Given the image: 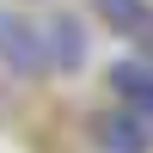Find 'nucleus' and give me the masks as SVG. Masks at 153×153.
I'll return each instance as SVG.
<instances>
[{
  "label": "nucleus",
  "instance_id": "f257e3e1",
  "mask_svg": "<svg viewBox=\"0 0 153 153\" xmlns=\"http://www.w3.org/2000/svg\"><path fill=\"white\" fill-rule=\"evenodd\" d=\"M0 74L12 80H43V37H37V19H25L12 0H0Z\"/></svg>",
  "mask_w": 153,
  "mask_h": 153
},
{
  "label": "nucleus",
  "instance_id": "f03ea898",
  "mask_svg": "<svg viewBox=\"0 0 153 153\" xmlns=\"http://www.w3.org/2000/svg\"><path fill=\"white\" fill-rule=\"evenodd\" d=\"M37 37H43V61H49V74H80V68H86V55H92L86 19H74V12L37 19Z\"/></svg>",
  "mask_w": 153,
  "mask_h": 153
},
{
  "label": "nucleus",
  "instance_id": "7ed1b4c3",
  "mask_svg": "<svg viewBox=\"0 0 153 153\" xmlns=\"http://www.w3.org/2000/svg\"><path fill=\"white\" fill-rule=\"evenodd\" d=\"M104 86H110V98H117V110H129V117H141L147 129H153V61H147V55L110 61Z\"/></svg>",
  "mask_w": 153,
  "mask_h": 153
},
{
  "label": "nucleus",
  "instance_id": "20e7f679",
  "mask_svg": "<svg viewBox=\"0 0 153 153\" xmlns=\"http://www.w3.org/2000/svg\"><path fill=\"white\" fill-rule=\"evenodd\" d=\"M92 147L98 153H153V129L129 110H98L92 117Z\"/></svg>",
  "mask_w": 153,
  "mask_h": 153
},
{
  "label": "nucleus",
  "instance_id": "39448f33",
  "mask_svg": "<svg viewBox=\"0 0 153 153\" xmlns=\"http://www.w3.org/2000/svg\"><path fill=\"white\" fill-rule=\"evenodd\" d=\"M92 12L110 25V37H141V25L153 19L147 0H92Z\"/></svg>",
  "mask_w": 153,
  "mask_h": 153
},
{
  "label": "nucleus",
  "instance_id": "423d86ee",
  "mask_svg": "<svg viewBox=\"0 0 153 153\" xmlns=\"http://www.w3.org/2000/svg\"><path fill=\"white\" fill-rule=\"evenodd\" d=\"M141 43H147V61H153V19L141 25Z\"/></svg>",
  "mask_w": 153,
  "mask_h": 153
},
{
  "label": "nucleus",
  "instance_id": "0eeeda50",
  "mask_svg": "<svg viewBox=\"0 0 153 153\" xmlns=\"http://www.w3.org/2000/svg\"><path fill=\"white\" fill-rule=\"evenodd\" d=\"M12 6H43V0H12Z\"/></svg>",
  "mask_w": 153,
  "mask_h": 153
}]
</instances>
